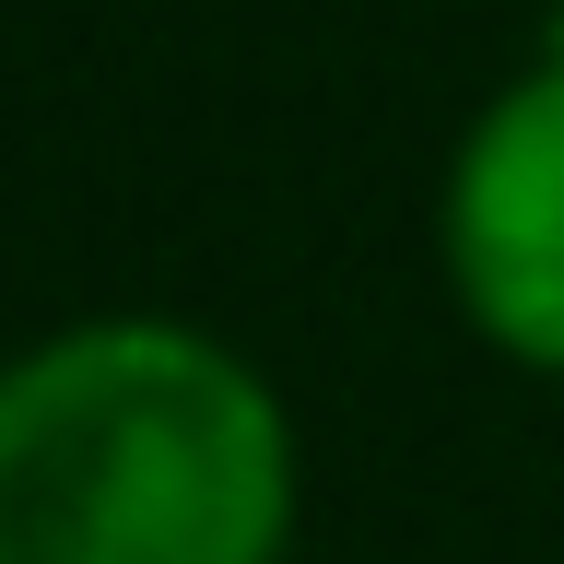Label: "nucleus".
I'll return each mask as SVG.
<instances>
[{"instance_id": "7ed1b4c3", "label": "nucleus", "mask_w": 564, "mask_h": 564, "mask_svg": "<svg viewBox=\"0 0 564 564\" xmlns=\"http://www.w3.org/2000/svg\"><path fill=\"white\" fill-rule=\"evenodd\" d=\"M541 47H553V59H564V0H553V12H541Z\"/></svg>"}, {"instance_id": "f257e3e1", "label": "nucleus", "mask_w": 564, "mask_h": 564, "mask_svg": "<svg viewBox=\"0 0 564 564\" xmlns=\"http://www.w3.org/2000/svg\"><path fill=\"white\" fill-rule=\"evenodd\" d=\"M294 412L188 317H70L0 365V564H282Z\"/></svg>"}, {"instance_id": "f03ea898", "label": "nucleus", "mask_w": 564, "mask_h": 564, "mask_svg": "<svg viewBox=\"0 0 564 564\" xmlns=\"http://www.w3.org/2000/svg\"><path fill=\"white\" fill-rule=\"evenodd\" d=\"M435 247H447V294L506 365L564 377V59H541L482 95L458 130L447 188H435Z\"/></svg>"}]
</instances>
